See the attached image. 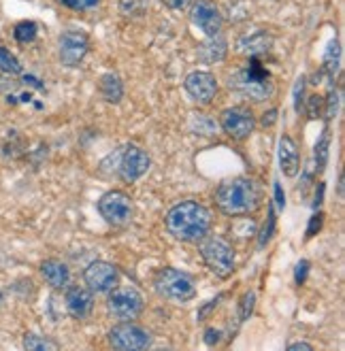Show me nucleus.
I'll list each match as a JSON object with an SVG mask.
<instances>
[{
	"instance_id": "nucleus-1",
	"label": "nucleus",
	"mask_w": 345,
	"mask_h": 351,
	"mask_svg": "<svg viewBox=\"0 0 345 351\" xmlns=\"http://www.w3.org/2000/svg\"><path fill=\"white\" fill-rule=\"evenodd\" d=\"M211 211L196 200H184L171 206L165 217L169 234L181 243H198L205 239L211 230Z\"/></svg>"
},
{
	"instance_id": "nucleus-2",
	"label": "nucleus",
	"mask_w": 345,
	"mask_h": 351,
	"mask_svg": "<svg viewBox=\"0 0 345 351\" xmlns=\"http://www.w3.org/2000/svg\"><path fill=\"white\" fill-rule=\"evenodd\" d=\"M262 192L250 177H233L219 183L215 190V206L226 217H243L258 211Z\"/></svg>"
},
{
	"instance_id": "nucleus-3",
	"label": "nucleus",
	"mask_w": 345,
	"mask_h": 351,
	"mask_svg": "<svg viewBox=\"0 0 345 351\" xmlns=\"http://www.w3.org/2000/svg\"><path fill=\"white\" fill-rule=\"evenodd\" d=\"M230 90L250 102H265L275 94V86L269 69L262 64L260 58H250L243 69L235 71L228 81Z\"/></svg>"
},
{
	"instance_id": "nucleus-4",
	"label": "nucleus",
	"mask_w": 345,
	"mask_h": 351,
	"mask_svg": "<svg viewBox=\"0 0 345 351\" xmlns=\"http://www.w3.org/2000/svg\"><path fill=\"white\" fill-rule=\"evenodd\" d=\"M103 162H111L113 167H107V169H111V173L115 177H119L124 183L139 181L141 177H143L150 171V167H152V158L147 156V152L136 147V145H124V147H119L117 152L109 154Z\"/></svg>"
},
{
	"instance_id": "nucleus-5",
	"label": "nucleus",
	"mask_w": 345,
	"mask_h": 351,
	"mask_svg": "<svg viewBox=\"0 0 345 351\" xmlns=\"http://www.w3.org/2000/svg\"><path fill=\"white\" fill-rule=\"evenodd\" d=\"M200 256L207 268L219 279H228L235 273V247L222 237H205L198 241Z\"/></svg>"
},
{
	"instance_id": "nucleus-6",
	"label": "nucleus",
	"mask_w": 345,
	"mask_h": 351,
	"mask_svg": "<svg viewBox=\"0 0 345 351\" xmlns=\"http://www.w3.org/2000/svg\"><path fill=\"white\" fill-rule=\"evenodd\" d=\"M156 292L173 302H188L196 296V283L194 279L177 268H160L154 277Z\"/></svg>"
},
{
	"instance_id": "nucleus-7",
	"label": "nucleus",
	"mask_w": 345,
	"mask_h": 351,
	"mask_svg": "<svg viewBox=\"0 0 345 351\" xmlns=\"http://www.w3.org/2000/svg\"><path fill=\"white\" fill-rule=\"evenodd\" d=\"M98 213L109 226H115V228L128 226L132 221V215H134L132 198L126 192H121V190H111L105 196H100Z\"/></svg>"
},
{
	"instance_id": "nucleus-8",
	"label": "nucleus",
	"mask_w": 345,
	"mask_h": 351,
	"mask_svg": "<svg viewBox=\"0 0 345 351\" xmlns=\"http://www.w3.org/2000/svg\"><path fill=\"white\" fill-rule=\"evenodd\" d=\"M109 313L119 322H134L143 313L145 302L134 287H113L107 300Z\"/></svg>"
},
{
	"instance_id": "nucleus-9",
	"label": "nucleus",
	"mask_w": 345,
	"mask_h": 351,
	"mask_svg": "<svg viewBox=\"0 0 345 351\" xmlns=\"http://www.w3.org/2000/svg\"><path fill=\"white\" fill-rule=\"evenodd\" d=\"M109 345L119 351H143L152 345V335L134 322H119L109 330Z\"/></svg>"
},
{
	"instance_id": "nucleus-10",
	"label": "nucleus",
	"mask_w": 345,
	"mask_h": 351,
	"mask_svg": "<svg viewBox=\"0 0 345 351\" xmlns=\"http://www.w3.org/2000/svg\"><path fill=\"white\" fill-rule=\"evenodd\" d=\"M219 128L235 141H246L256 130V115L248 107H228L219 115Z\"/></svg>"
},
{
	"instance_id": "nucleus-11",
	"label": "nucleus",
	"mask_w": 345,
	"mask_h": 351,
	"mask_svg": "<svg viewBox=\"0 0 345 351\" xmlns=\"http://www.w3.org/2000/svg\"><path fill=\"white\" fill-rule=\"evenodd\" d=\"M119 279L121 275L117 271V266L105 260H96L88 264V268L84 271V283L94 294H109L113 287L119 285Z\"/></svg>"
},
{
	"instance_id": "nucleus-12",
	"label": "nucleus",
	"mask_w": 345,
	"mask_h": 351,
	"mask_svg": "<svg viewBox=\"0 0 345 351\" xmlns=\"http://www.w3.org/2000/svg\"><path fill=\"white\" fill-rule=\"evenodd\" d=\"M58 45H60V49H58L60 62H62V64L69 66V69H75L88 56L90 38H88L86 32H81V30H67V32L60 34Z\"/></svg>"
},
{
	"instance_id": "nucleus-13",
	"label": "nucleus",
	"mask_w": 345,
	"mask_h": 351,
	"mask_svg": "<svg viewBox=\"0 0 345 351\" xmlns=\"http://www.w3.org/2000/svg\"><path fill=\"white\" fill-rule=\"evenodd\" d=\"M184 88L198 105H211L213 98L217 96V79L209 71H194L186 77Z\"/></svg>"
},
{
	"instance_id": "nucleus-14",
	"label": "nucleus",
	"mask_w": 345,
	"mask_h": 351,
	"mask_svg": "<svg viewBox=\"0 0 345 351\" xmlns=\"http://www.w3.org/2000/svg\"><path fill=\"white\" fill-rule=\"evenodd\" d=\"M190 19L205 36H215L222 32V13L211 0H196L190 9Z\"/></svg>"
},
{
	"instance_id": "nucleus-15",
	"label": "nucleus",
	"mask_w": 345,
	"mask_h": 351,
	"mask_svg": "<svg viewBox=\"0 0 345 351\" xmlns=\"http://www.w3.org/2000/svg\"><path fill=\"white\" fill-rule=\"evenodd\" d=\"M64 306L73 319H86L94 308V292L88 285H67Z\"/></svg>"
},
{
	"instance_id": "nucleus-16",
	"label": "nucleus",
	"mask_w": 345,
	"mask_h": 351,
	"mask_svg": "<svg viewBox=\"0 0 345 351\" xmlns=\"http://www.w3.org/2000/svg\"><path fill=\"white\" fill-rule=\"evenodd\" d=\"M273 47V36L265 30H258L252 34H246L237 40V51L241 56H248V58H260L269 53Z\"/></svg>"
},
{
	"instance_id": "nucleus-17",
	"label": "nucleus",
	"mask_w": 345,
	"mask_h": 351,
	"mask_svg": "<svg viewBox=\"0 0 345 351\" xmlns=\"http://www.w3.org/2000/svg\"><path fill=\"white\" fill-rule=\"evenodd\" d=\"M277 156H279V169L286 177H296L298 171H300V156H298V147L292 136L283 134L279 138V149H277Z\"/></svg>"
},
{
	"instance_id": "nucleus-18",
	"label": "nucleus",
	"mask_w": 345,
	"mask_h": 351,
	"mask_svg": "<svg viewBox=\"0 0 345 351\" xmlns=\"http://www.w3.org/2000/svg\"><path fill=\"white\" fill-rule=\"evenodd\" d=\"M40 277H43L45 283L49 287H53V290H62V287H67L71 283L69 266L62 260H56V258L40 262Z\"/></svg>"
},
{
	"instance_id": "nucleus-19",
	"label": "nucleus",
	"mask_w": 345,
	"mask_h": 351,
	"mask_svg": "<svg viewBox=\"0 0 345 351\" xmlns=\"http://www.w3.org/2000/svg\"><path fill=\"white\" fill-rule=\"evenodd\" d=\"M98 92L103 96L107 102L111 105H117L124 98V84H121V79L113 73H107L100 77V84H98Z\"/></svg>"
},
{
	"instance_id": "nucleus-20",
	"label": "nucleus",
	"mask_w": 345,
	"mask_h": 351,
	"mask_svg": "<svg viewBox=\"0 0 345 351\" xmlns=\"http://www.w3.org/2000/svg\"><path fill=\"white\" fill-rule=\"evenodd\" d=\"M226 51H228L226 40L222 38L219 34H215V36H209L207 43H202L198 47V58L202 62H207V64H213V62L224 60L226 58Z\"/></svg>"
},
{
	"instance_id": "nucleus-21",
	"label": "nucleus",
	"mask_w": 345,
	"mask_h": 351,
	"mask_svg": "<svg viewBox=\"0 0 345 351\" xmlns=\"http://www.w3.org/2000/svg\"><path fill=\"white\" fill-rule=\"evenodd\" d=\"M329 156H331V128L326 126L322 132V136L318 138L316 143V152H313V158H316V171H324L329 164Z\"/></svg>"
},
{
	"instance_id": "nucleus-22",
	"label": "nucleus",
	"mask_w": 345,
	"mask_h": 351,
	"mask_svg": "<svg viewBox=\"0 0 345 351\" xmlns=\"http://www.w3.org/2000/svg\"><path fill=\"white\" fill-rule=\"evenodd\" d=\"M190 130H192L194 134L211 136V134H215V130H217V123H215L211 117H207V115L194 113V115L190 117Z\"/></svg>"
},
{
	"instance_id": "nucleus-23",
	"label": "nucleus",
	"mask_w": 345,
	"mask_h": 351,
	"mask_svg": "<svg viewBox=\"0 0 345 351\" xmlns=\"http://www.w3.org/2000/svg\"><path fill=\"white\" fill-rule=\"evenodd\" d=\"M24 349H28V351H56V349H60V345L53 343V341H49L47 337L28 332L24 337Z\"/></svg>"
},
{
	"instance_id": "nucleus-24",
	"label": "nucleus",
	"mask_w": 345,
	"mask_h": 351,
	"mask_svg": "<svg viewBox=\"0 0 345 351\" xmlns=\"http://www.w3.org/2000/svg\"><path fill=\"white\" fill-rule=\"evenodd\" d=\"M339 62H341V47L339 40H331V45L324 53V71H326L331 77H335V73L339 71Z\"/></svg>"
},
{
	"instance_id": "nucleus-25",
	"label": "nucleus",
	"mask_w": 345,
	"mask_h": 351,
	"mask_svg": "<svg viewBox=\"0 0 345 351\" xmlns=\"http://www.w3.org/2000/svg\"><path fill=\"white\" fill-rule=\"evenodd\" d=\"M36 32H38V26L34 24V22H19L17 26H15V30H13V36H15V40L17 43H22V45H28V43H32V40L36 38Z\"/></svg>"
},
{
	"instance_id": "nucleus-26",
	"label": "nucleus",
	"mask_w": 345,
	"mask_h": 351,
	"mask_svg": "<svg viewBox=\"0 0 345 351\" xmlns=\"http://www.w3.org/2000/svg\"><path fill=\"white\" fill-rule=\"evenodd\" d=\"M0 71L7 73V75H19V73H22V64H19V60L3 45H0Z\"/></svg>"
},
{
	"instance_id": "nucleus-27",
	"label": "nucleus",
	"mask_w": 345,
	"mask_h": 351,
	"mask_svg": "<svg viewBox=\"0 0 345 351\" xmlns=\"http://www.w3.org/2000/svg\"><path fill=\"white\" fill-rule=\"evenodd\" d=\"M150 0H119V9L124 15H143Z\"/></svg>"
},
{
	"instance_id": "nucleus-28",
	"label": "nucleus",
	"mask_w": 345,
	"mask_h": 351,
	"mask_svg": "<svg viewBox=\"0 0 345 351\" xmlns=\"http://www.w3.org/2000/svg\"><path fill=\"white\" fill-rule=\"evenodd\" d=\"M254 306H256V294L254 292H246V294L241 296V300H239V317H241V322L250 319Z\"/></svg>"
},
{
	"instance_id": "nucleus-29",
	"label": "nucleus",
	"mask_w": 345,
	"mask_h": 351,
	"mask_svg": "<svg viewBox=\"0 0 345 351\" xmlns=\"http://www.w3.org/2000/svg\"><path fill=\"white\" fill-rule=\"evenodd\" d=\"M322 113H324V98L318 96V94L309 96V100H307V115H309V119H318Z\"/></svg>"
},
{
	"instance_id": "nucleus-30",
	"label": "nucleus",
	"mask_w": 345,
	"mask_h": 351,
	"mask_svg": "<svg viewBox=\"0 0 345 351\" xmlns=\"http://www.w3.org/2000/svg\"><path fill=\"white\" fill-rule=\"evenodd\" d=\"M67 9H73V11H86V9H92L96 7L100 0H60Z\"/></svg>"
},
{
	"instance_id": "nucleus-31",
	"label": "nucleus",
	"mask_w": 345,
	"mask_h": 351,
	"mask_svg": "<svg viewBox=\"0 0 345 351\" xmlns=\"http://www.w3.org/2000/svg\"><path fill=\"white\" fill-rule=\"evenodd\" d=\"M322 223H324V213H316L311 219H309V226H307V239H313L320 230H322Z\"/></svg>"
},
{
	"instance_id": "nucleus-32",
	"label": "nucleus",
	"mask_w": 345,
	"mask_h": 351,
	"mask_svg": "<svg viewBox=\"0 0 345 351\" xmlns=\"http://www.w3.org/2000/svg\"><path fill=\"white\" fill-rule=\"evenodd\" d=\"M273 226H275V215H273V209L269 211V219L265 223V228H262V234H260V245H267L271 234H273Z\"/></svg>"
},
{
	"instance_id": "nucleus-33",
	"label": "nucleus",
	"mask_w": 345,
	"mask_h": 351,
	"mask_svg": "<svg viewBox=\"0 0 345 351\" xmlns=\"http://www.w3.org/2000/svg\"><path fill=\"white\" fill-rule=\"evenodd\" d=\"M302 96H305V77H300L294 86V109L300 111V105H302Z\"/></svg>"
},
{
	"instance_id": "nucleus-34",
	"label": "nucleus",
	"mask_w": 345,
	"mask_h": 351,
	"mask_svg": "<svg viewBox=\"0 0 345 351\" xmlns=\"http://www.w3.org/2000/svg\"><path fill=\"white\" fill-rule=\"evenodd\" d=\"M307 273H309V262H307V260H300V262L296 264L294 281H296L298 285H302V283H305V279H307Z\"/></svg>"
},
{
	"instance_id": "nucleus-35",
	"label": "nucleus",
	"mask_w": 345,
	"mask_h": 351,
	"mask_svg": "<svg viewBox=\"0 0 345 351\" xmlns=\"http://www.w3.org/2000/svg\"><path fill=\"white\" fill-rule=\"evenodd\" d=\"M337 107H339V96H337V92H331L329 94V102H326V109H324V113H326V119H333L337 115Z\"/></svg>"
},
{
	"instance_id": "nucleus-36",
	"label": "nucleus",
	"mask_w": 345,
	"mask_h": 351,
	"mask_svg": "<svg viewBox=\"0 0 345 351\" xmlns=\"http://www.w3.org/2000/svg\"><path fill=\"white\" fill-rule=\"evenodd\" d=\"M162 3H165L173 11H184V9H188L192 5V0H162Z\"/></svg>"
},
{
	"instance_id": "nucleus-37",
	"label": "nucleus",
	"mask_w": 345,
	"mask_h": 351,
	"mask_svg": "<svg viewBox=\"0 0 345 351\" xmlns=\"http://www.w3.org/2000/svg\"><path fill=\"white\" fill-rule=\"evenodd\" d=\"M275 121H277V109H269L265 115H262V121H260V123H262V126H265V128H267V126L271 128Z\"/></svg>"
},
{
	"instance_id": "nucleus-38",
	"label": "nucleus",
	"mask_w": 345,
	"mask_h": 351,
	"mask_svg": "<svg viewBox=\"0 0 345 351\" xmlns=\"http://www.w3.org/2000/svg\"><path fill=\"white\" fill-rule=\"evenodd\" d=\"M219 337H222L219 330H215V328H209L207 332H205V343H207L209 347H213V345L219 341Z\"/></svg>"
},
{
	"instance_id": "nucleus-39",
	"label": "nucleus",
	"mask_w": 345,
	"mask_h": 351,
	"mask_svg": "<svg viewBox=\"0 0 345 351\" xmlns=\"http://www.w3.org/2000/svg\"><path fill=\"white\" fill-rule=\"evenodd\" d=\"M275 200H277V204H279V209H283V206H286V196H283L279 183H275Z\"/></svg>"
},
{
	"instance_id": "nucleus-40",
	"label": "nucleus",
	"mask_w": 345,
	"mask_h": 351,
	"mask_svg": "<svg viewBox=\"0 0 345 351\" xmlns=\"http://www.w3.org/2000/svg\"><path fill=\"white\" fill-rule=\"evenodd\" d=\"M288 349L290 351H313V345H309V343H292V345H288Z\"/></svg>"
},
{
	"instance_id": "nucleus-41",
	"label": "nucleus",
	"mask_w": 345,
	"mask_h": 351,
	"mask_svg": "<svg viewBox=\"0 0 345 351\" xmlns=\"http://www.w3.org/2000/svg\"><path fill=\"white\" fill-rule=\"evenodd\" d=\"M217 300H219V298H215V300H209V304H207V306H202L200 311H198V317L202 319V317H205V315H207V313L211 311L213 306H217Z\"/></svg>"
},
{
	"instance_id": "nucleus-42",
	"label": "nucleus",
	"mask_w": 345,
	"mask_h": 351,
	"mask_svg": "<svg viewBox=\"0 0 345 351\" xmlns=\"http://www.w3.org/2000/svg\"><path fill=\"white\" fill-rule=\"evenodd\" d=\"M322 196H324V183H320V185H318V192H316V202H313L316 209H318V204H322Z\"/></svg>"
}]
</instances>
